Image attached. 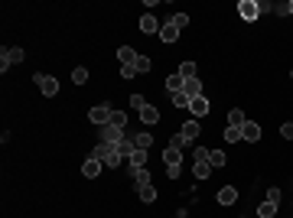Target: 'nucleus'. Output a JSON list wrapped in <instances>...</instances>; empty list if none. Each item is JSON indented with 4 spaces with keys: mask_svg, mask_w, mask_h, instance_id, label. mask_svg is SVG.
<instances>
[{
    "mask_svg": "<svg viewBox=\"0 0 293 218\" xmlns=\"http://www.w3.org/2000/svg\"><path fill=\"white\" fill-rule=\"evenodd\" d=\"M91 156H95L101 166H111V169L121 166V160H124V156L118 153V147H111V143H98L95 150H91Z\"/></svg>",
    "mask_w": 293,
    "mask_h": 218,
    "instance_id": "obj_1",
    "label": "nucleus"
},
{
    "mask_svg": "<svg viewBox=\"0 0 293 218\" xmlns=\"http://www.w3.org/2000/svg\"><path fill=\"white\" fill-rule=\"evenodd\" d=\"M98 140L118 147V143L124 140V131H121V127H114V124H104V127H98Z\"/></svg>",
    "mask_w": 293,
    "mask_h": 218,
    "instance_id": "obj_2",
    "label": "nucleus"
},
{
    "mask_svg": "<svg viewBox=\"0 0 293 218\" xmlns=\"http://www.w3.org/2000/svg\"><path fill=\"white\" fill-rule=\"evenodd\" d=\"M0 59H3V62H0V72H7L10 66L23 62V49H20V46H13V49H7V46H3V52H0Z\"/></svg>",
    "mask_w": 293,
    "mask_h": 218,
    "instance_id": "obj_3",
    "label": "nucleus"
},
{
    "mask_svg": "<svg viewBox=\"0 0 293 218\" xmlns=\"http://www.w3.org/2000/svg\"><path fill=\"white\" fill-rule=\"evenodd\" d=\"M238 13H241V20L254 23V20L260 17V7H258V0H241V3H238Z\"/></svg>",
    "mask_w": 293,
    "mask_h": 218,
    "instance_id": "obj_4",
    "label": "nucleus"
},
{
    "mask_svg": "<svg viewBox=\"0 0 293 218\" xmlns=\"http://www.w3.org/2000/svg\"><path fill=\"white\" fill-rule=\"evenodd\" d=\"M33 82L39 85V91H43L46 98H52L55 91H59V82H55L52 75H33Z\"/></svg>",
    "mask_w": 293,
    "mask_h": 218,
    "instance_id": "obj_5",
    "label": "nucleus"
},
{
    "mask_svg": "<svg viewBox=\"0 0 293 218\" xmlns=\"http://www.w3.org/2000/svg\"><path fill=\"white\" fill-rule=\"evenodd\" d=\"M88 117H91V124H98V127H104L111 120V108L108 104H95V108L88 111Z\"/></svg>",
    "mask_w": 293,
    "mask_h": 218,
    "instance_id": "obj_6",
    "label": "nucleus"
},
{
    "mask_svg": "<svg viewBox=\"0 0 293 218\" xmlns=\"http://www.w3.org/2000/svg\"><path fill=\"white\" fill-rule=\"evenodd\" d=\"M241 140H248V143H258L260 140V124H258V120H248V124L241 127Z\"/></svg>",
    "mask_w": 293,
    "mask_h": 218,
    "instance_id": "obj_7",
    "label": "nucleus"
},
{
    "mask_svg": "<svg viewBox=\"0 0 293 218\" xmlns=\"http://www.w3.org/2000/svg\"><path fill=\"white\" fill-rule=\"evenodd\" d=\"M218 202H222V205H235V202H238V189H235V185H222V189H218Z\"/></svg>",
    "mask_w": 293,
    "mask_h": 218,
    "instance_id": "obj_8",
    "label": "nucleus"
},
{
    "mask_svg": "<svg viewBox=\"0 0 293 218\" xmlns=\"http://www.w3.org/2000/svg\"><path fill=\"white\" fill-rule=\"evenodd\" d=\"M189 114H195V117L208 114V98H206V95H199V98H192V101H189Z\"/></svg>",
    "mask_w": 293,
    "mask_h": 218,
    "instance_id": "obj_9",
    "label": "nucleus"
},
{
    "mask_svg": "<svg viewBox=\"0 0 293 218\" xmlns=\"http://www.w3.org/2000/svg\"><path fill=\"white\" fill-rule=\"evenodd\" d=\"M140 30L143 33H160V20H156L153 13H143L140 17Z\"/></svg>",
    "mask_w": 293,
    "mask_h": 218,
    "instance_id": "obj_10",
    "label": "nucleus"
},
{
    "mask_svg": "<svg viewBox=\"0 0 293 218\" xmlns=\"http://www.w3.org/2000/svg\"><path fill=\"white\" fill-rule=\"evenodd\" d=\"M160 39H163V43H176V39H179V30H176L173 23L166 20V23L160 26Z\"/></svg>",
    "mask_w": 293,
    "mask_h": 218,
    "instance_id": "obj_11",
    "label": "nucleus"
},
{
    "mask_svg": "<svg viewBox=\"0 0 293 218\" xmlns=\"http://www.w3.org/2000/svg\"><path fill=\"white\" fill-rule=\"evenodd\" d=\"M183 91L189 95V98H199V95H206V88H202V82H199V78H189V82L183 85Z\"/></svg>",
    "mask_w": 293,
    "mask_h": 218,
    "instance_id": "obj_12",
    "label": "nucleus"
},
{
    "mask_svg": "<svg viewBox=\"0 0 293 218\" xmlns=\"http://www.w3.org/2000/svg\"><path fill=\"white\" fill-rule=\"evenodd\" d=\"M244 124H248V117H244V111L241 108H235V111H228V127H244Z\"/></svg>",
    "mask_w": 293,
    "mask_h": 218,
    "instance_id": "obj_13",
    "label": "nucleus"
},
{
    "mask_svg": "<svg viewBox=\"0 0 293 218\" xmlns=\"http://www.w3.org/2000/svg\"><path fill=\"white\" fill-rule=\"evenodd\" d=\"M186 137V140H195V137H199V134H202V127H199V120H186L183 124V131H179Z\"/></svg>",
    "mask_w": 293,
    "mask_h": 218,
    "instance_id": "obj_14",
    "label": "nucleus"
},
{
    "mask_svg": "<svg viewBox=\"0 0 293 218\" xmlns=\"http://www.w3.org/2000/svg\"><path fill=\"white\" fill-rule=\"evenodd\" d=\"M82 173H85L88 179H95V176L101 173V163H98L95 156H88V160H85V166H82Z\"/></svg>",
    "mask_w": 293,
    "mask_h": 218,
    "instance_id": "obj_15",
    "label": "nucleus"
},
{
    "mask_svg": "<svg viewBox=\"0 0 293 218\" xmlns=\"http://www.w3.org/2000/svg\"><path fill=\"white\" fill-rule=\"evenodd\" d=\"M163 163H166V166H179V163H183V153L166 147V150H163Z\"/></svg>",
    "mask_w": 293,
    "mask_h": 218,
    "instance_id": "obj_16",
    "label": "nucleus"
},
{
    "mask_svg": "<svg viewBox=\"0 0 293 218\" xmlns=\"http://www.w3.org/2000/svg\"><path fill=\"white\" fill-rule=\"evenodd\" d=\"M118 59L124 62V66H134V62H137V52H134L130 46H121V49H118Z\"/></svg>",
    "mask_w": 293,
    "mask_h": 218,
    "instance_id": "obj_17",
    "label": "nucleus"
},
{
    "mask_svg": "<svg viewBox=\"0 0 293 218\" xmlns=\"http://www.w3.org/2000/svg\"><path fill=\"white\" fill-rule=\"evenodd\" d=\"M183 85H186V78L179 75V72L166 78V91H170V95H173V91H183Z\"/></svg>",
    "mask_w": 293,
    "mask_h": 218,
    "instance_id": "obj_18",
    "label": "nucleus"
},
{
    "mask_svg": "<svg viewBox=\"0 0 293 218\" xmlns=\"http://www.w3.org/2000/svg\"><path fill=\"white\" fill-rule=\"evenodd\" d=\"M137 196H140V202H147V205H150L153 199H156V189H153L150 183H147V185H137Z\"/></svg>",
    "mask_w": 293,
    "mask_h": 218,
    "instance_id": "obj_19",
    "label": "nucleus"
},
{
    "mask_svg": "<svg viewBox=\"0 0 293 218\" xmlns=\"http://www.w3.org/2000/svg\"><path fill=\"white\" fill-rule=\"evenodd\" d=\"M140 120L143 124H156V120H160V111L153 108V104H147V108L140 111Z\"/></svg>",
    "mask_w": 293,
    "mask_h": 218,
    "instance_id": "obj_20",
    "label": "nucleus"
},
{
    "mask_svg": "<svg viewBox=\"0 0 293 218\" xmlns=\"http://www.w3.org/2000/svg\"><path fill=\"white\" fill-rule=\"evenodd\" d=\"M134 150H137V147H134V140H130V137H124V140L118 143V153L124 156V160H130V156H134Z\"/></svg>",
    "mask_w": 293,
    "mask_h": 218,
    "instance_id": "obj_21",
    "label": "nucleus"
},
{
    "mask_svg": "<svg viewBox=\"0 0 293 218\" xmlns=\"http://www.w3.org/2000/svg\"><path fill=\"white\" fill-rule=\"evenodd\" d=\"M192 176H195V179H208V176H212V163H208V160H206V163H195L192 166Z\"/></svg>",
    "mask_w": 293,
    "mask_h": 218,
    "instance_id": "obj_22",
    "label": "nucleus"
},
{
    "mask_svg": "<svg viewBox=\"0 0 293 218\" xmlns=\"http://www.w3.org/2000/svg\"><path fill=\"white\" fill-rule=\"evenodd\" d=\"M130 140H134V147H137V150H150L153 137H150V134H137V137H130Z\"/></svg>",
    "mask_w": 293,
    "mask_h": 218,
    "instance_id": "obj_23",
    "label": "nucleus"
},
{
    "mask_svg": "<svg viewBox=\"0 0 293 218\" xmlns=\"http://www.w3.org/2000/svg\"><path fill=\"white\" fill-rule=\"evenodd\" d=\"M225 160H228L225 150H212V153H208V163L215 166V169H222V166H225Z\"/></svg>",
    "mask_w": 293,
    "mask_h": 218,
    "instance_id": "obj_24",
    "label": "nucleus"
},
{
    "mask_svg": "<svg viewBox=\"0 0 293 218\" xmlns=\"http://www.w3.org/2000/svg\"><path fill=\"white\" fill-rule=\"evenodd\" d=\"M170 101H173L176 108H189V101H192V98H189L186 91H173V95H170Z\"/></svg>",
    "mask_w": 293,
    "mask_h": 218,
    "instance_id": "obj_25",
    "label": "nucleus"
},
{
    "mask_svg": "<svg viewBox=\"0 0 293 218\" xmlns=\"http://www.w3.org/2000/svg\"><path fill=\"white\" fill-rule=\"evenodd\" d=\"M258 215H260V218H274V215H277V202H260Z\"/></svg>",
    "mask_w": 293,
    "mask_h": 218,
    "instance_id": "obj_26",
    "label": "nucleus"
},
{
    "mask_svg": "<svg viewBox=\"0 0 293 218\" xmlns=\"http://www.w3.org/2000/svg\"><path fill=\"white\" fill-rule=\"evenodd\" d=\"M186 143H189V140H186L183 134H176V137H170V143H166V147H170V150H179V153H183V150H186Z\"/></svg>",
    "mask_w": 293,
    "mask_h": 218,
    "instance_id": "obj_27",
    "label": "nucleus"
},
{
    "mask_svg": "<svg viewBox=\"0 0 293 218\" xmlns=\"http://www.w3.org/2000/svg\"><path fill=\"white\" fill-rule=\"evenodd\" d=\"M108 124H114V127H121V131H124V127H127V114H121V111H111V120Z\"/></svg>",
    "mask_w": 293,
    "mask_h": 218,
    "instance_id": "obj_28",
    "label": "nucleus"
},
{
    "mask_svg": "<svg viewBox=\"0 0 293 218\" xmlns=\"http://www.w3.org/2000/svg\"><path fill=\"white\" fill-rule=\"evenodd\" d=\"M179 75L189 82V78H195V62H179Z\"/></svg>",
    "mask_w": 293,
    "mask_h": 218,
    "instance_id": "obj_29",
    "label": "nucleus"
},
{
    "mask_svg": "<svg viewBox=\"0 0 293 218\" xmlns=\"http://www.w3.org/2000/svg\"><path fill=\"white\" fill-rule=\"evenodd\" d=\"M170 23H173L176 30H183V26H189V13H173V17H170Z\"/></svg>",
    "mask_w": 293,
    "mask_h": 218,
    "instance_id": "obj_30",
    "label": "nucleus"
},
{
    "mask_svg": "<svg viewBox=\"0 0 293 218\" xmlns=\"http://www.w3.org/2000/svg\"><path fill=\"white\" fill-rule=\"evenodd\" d=\"M130 176H134V183H137V185H147V183H150V169H147V166H143V169H137V173H130Z\"/></svg>",
    "mask_w": 293,
    "mask_h": 218,
    "instance_id": "obj_31",
    "label": "nucleus"
},
{
    "mask_svg": "<svg viewBox=\"0 0 293 218\" xmlns=\"http://www.w3.org/2000/svg\"><path fill=\"white\" fill-rule=\"evenodd\" d=\"M225 140L228 143H241V131L238 127H225Z\"/></svg>",
    "mask_w": 293,
    "mask_h": 218,
    "instance_id": "obj_32",
    "label": "nucleus"
},
{
    "mask_svg": "<svg viewBox=\"0 0 293 218\" xmlns=\"http://www.w3.org/2000/svg\"><path fill=\"white\" fill-rule=\"evenodd\" d=\"M150 59H147V55H137V62H134V68H137V72H150Z\"/></svg>",
    "mask_w": 293,
    "mask_h": 218,
    "instance_id": "obj_33",
    "label": "nucleus"
},
{
    "mask_svg": "<svg viewBox=\"0 0 293 218\" xmlns=\"http://www.w3.org/2000/svg\"><path fill=\"white\" fill-rule=\"evenodd\" d=\"M130 108H134L137 114H140V111L147 108V101H143V95H130Z\"/></svg>",
    "mask_w": 293,
    "mask_h": 218,
    "instance_id": "obj_34",
    "label": "nucleus"
},
{
    "mask_svg": "<svg viewBox=\"0 0 293 218\" xmlns=\"http://www.w3.org/2000/svg\"><path fill=\"white\" fill-rule=\"evenodd\" d=\"M208 153H212V150H206V147H195V150H192V160H195V163H206Z\"/></svg>",
    "mask_w": 293,
    "mask_h": 218,
    "instance_id": "obj_35",
    "label": "nucleus"
},
{
    "mask_svg": "<svg viewBox=\"0 0 293 218\" xmlns=\"http://www.w3.org/2000/svg\"><path fill=\"white\" fill-rule=\"evenodd\" d=\"M72 82H75V85H85L88 82V68H75V72H72Z\"/></svg>",
    "mask_w": 293,
    "mask_h": 218,
    "instance_id": "obj_36",
    "label": "nucleus"
},
{
    "mask_svg": "<svg viewBox=\"0 0 293 218\" xmlns=\"http://www.w3.org/2000/svg\"><path fill=\"white\" fill-rule=\"evenodd\" d=\"M166 176H170V179H179V176H183V166H166Z\"/></svg>",
    "mask_w": 293,
    "mask_h": 218,
    "instance_id": "obj_37",
    "label": "nucleus"
},
{
    "mask_svg": "<svg viewBox=\"0 0 293 218\" xmlns=\"http://www.w3.org/2000/svg\"><path fill=\"white\" fill-rule=\"evenodd\" d=\"M121 75H124V78H134V75H137V68H134V66H121Z\"/></svg>",
    "mask_w": 293,
    "mask_h": 218,
    "instance_id": "obj_38",
    "label": "nucleus"
},
{
    "mask_svg": "<svg viewBox=\"0 0 293 218\" xmlns=\"http://www.w3.org/2000/svg\"><path fill=\"white\" fill-rule=\"evenodd\" d=\"M280 134L287 137V140H293V124H280Z\"/></svg>",
    "mask_w": 293,
    "mask_h": 218,
    "instance_id": "obj_39",
    "label": "nucleus"
},
{
    "mask_svg": "<svg viewBox=\"0 0 293 218\" xmlns=\"http://www.w3.org/2000/svg\"><path fill=\"white\" fill-rule=\"evenodd\" d=\"M267 202H280V189H267Z\"/></svg>",
    "mask_w": 293,
    "mask_h": 218,
    "instance_id": "obj_40",
    "label": "nucleus"
},
{
    "mask_svg": "<svg viewBox=\"0 0 293 218\" xmlns=\"http://www.w3.org/2000/svg\"><path fill=\"white\" fill-rule=\"evenodd\" d=\"M287 10H290V13H293V0H290V3H287Z\"/></svg>",
    "mask_w": 293,
    "mask_h": 218,
    "instance_id": "obj_41",
    "label": "nucleus"
},
{
    "mask_svg": "<svg viewBox=\"0 0 293 218\" xmlns=\"http://www.w3.org/2000/svg\"><path fill=\"white\" fill-rule=\"evenodd\" d=\"M290 78H293V72H290Z\"/></svg>",
    "mask_w": 293,
    "mask_h": 218,
    "instance_id": "obj_42",
    "label": "nucleus"
}]
</instances>
